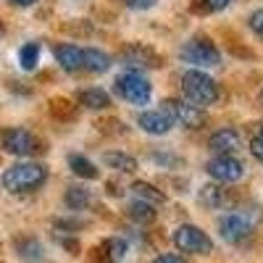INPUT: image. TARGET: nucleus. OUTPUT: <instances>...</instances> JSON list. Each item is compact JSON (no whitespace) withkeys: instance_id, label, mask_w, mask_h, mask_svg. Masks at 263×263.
<instances>
[{"instance_id":"nucleus-25","label":"nucleus","mask_w":263,"mask_h":263,"mask_svg":"<svg viewBox=\"0 0 263 263\" xmlns=\"http://www.w3.org/2000/svg\"><path fill=\"white\" fill-rule=\"evenodd\" d=\"M50 114L61 121H71L77 116V105L66 98H55V100H50Z\"/></svg>"},{"instance_id":"nucleus-22","label":"nucleus","mask_w":263,"mask_h":263,"mask_svg":"<svg viewBox=\"0 0 263 263\" xmlns=\"http://www.w3.org/2000/svg\"><path fill=\"white\" fill-rule=\"evenodd\" d=\"M129 216H132V221H137V224H150V221H156V208L135 197V200L129 203Z\"/></svg>"},{"instance_id":"nucleus-15","label":"nucleus","mask_w":263,"mask_h":263,"mask_svg":"<svg viewBox=\"0 0 263 263\" xmlns=\"http://www.w3.org/2000/svg\"><path fill=\"white\" fill-rule=\"evenodd\" d=\"M200 203L205 208H211V211H221V208H227L232 203V195H229V190L224 184H205L200 190Z\"/></svg>"},{"instance_id":"nucleus-23","label":"nucleus","mask_w":263,"mask_h":263,"mask_svg":"<svg viewBox=\"0 0 263 263\" xmlns=\"http://www.w3.org/2000/svg\"><path fill=\"white\" fill-rule=\"evenodd\" d=\"M69 166L82 179H95L98 177V166L90 158H84V156H69Z\"/></svg>"},{"instance_id":"nucleus-1","label":"nucleus","mask_w":263,"mask_h":263,"mask_svg":"<svg viewBox=\"0 0 263 263\" xmlns=\"http://www.w3.org/2000/svg\"><path fill=\"white\" fill-rule=\"evenodd\" d=\"M0 182H3V187L13 195L34 192L48 182V168L42 163H34V161H21V163L8 166L3 171V177H0Z\"/></svg>"},{"instance_id":"nucleus-30","label":"nucleus","mask_w":263,"mask_h":263,"mask_svg":"<svg viewBox=\"0 0 263 263\" xmlns=\"http://www.w3.org/2000/svg\"><path fill=\"white\" fill-rule=\"evenodd\" d=\"M153 263H187V260H184L182 255H177V253H161Z\"/></svg>"},{"instance_id":"nucleus-27","label":"nucleus","mask_w":263,"mask_h":263,"mask_svg":"<svg viewBox=\"0 0 263 263\" xmlns=\"http://www.w3.org/2000/svg\"><path fill=\"white\" fill-rule=\"evenodd\" d=\"M248 27L263 40V8H258L255 13H250V18H248Z\"/></svg>"},{"instance_id":"nucleus-18","label":"nucleus","mask_w":263,"mask_h":263,"mask_svg":"<svg viewBox=\"0 0 263 263\" xmlns=\"http://www.w3.org/2000/svg\"><path fill=\"white\" fill-rule=\"evenodd\" d=\"M77 100H79V105L90 108V111H103V108L111 105V98H108V92H105V90H98V87H87V90H82V92L77 95Z\"/></svg>"},{"instance_id":"nucleus-31","label":"nucleus","mask_w":263,"mask_h":263,"mask_svg":"<svg viewBox=\"0 0 263 263\" xmlns=\"http://www.w3.org/2000/svg\"><path fill=\"white\" fill-rule=\"evenodd\" d=\"M13 6H32V3H37V0H11Z\"/></svg>"},{"instance_id":"nucleus-20","label":"nucleus","mask_w":263,"mask_h":263,"mask_svg":"<svg viewBox=\"0 0 263 263\" xmlns=\"http://www.w3.org/2000/svg\"><path fill=\"white\" fill-rule=\"evenodd\" d=\"M103 163L111 166V168H116V171H121V174H132V171L137 168V161L132 158V156H126V153H119V150L105 153V156H103Z\"/></svg>"},{"instance_id":"nucleus-17","label":"nucleus","mask_w":263,"mask_h":263,"mask_svg":"<svg viewBox=\"0 0 263 263\" xmlns=\"http://www.w3.org/2000/svg\"><path fill=\"white\" fill-rule=\"evenodd\" d=\"M111 69V55L105 50H98V48H84V71L90 74H105Z\"/></svg>"},{"instance_id":"nucleus-29","label":"nucleus","mask_w":263,"mask_h":263,"mask_svg":"<svg viewBox=\"0 0 263 263\" xmlns=\"http://www.w3.org/2000/svg\"><path fill=\"white\" fill-rule=\"evenodd\" d=\"M250 153H253V156L263 163V137H258V135H255V137L250 140Z\"/></svg>"},{"instance_id":"nucleus-16","label":"nucleus","mask_w":263,"mask_h":263,"mask_svg":"<svg viewBox=\"0 0 263 263\" xmlns=\"http://www.w3.org/2000/svg\"><path fill=\"white\" fill-rule=\"evenodd\" d=\"M16 253L27 263H42L45 260V248H42L34 237H18L16 239Z\"/></svg>"},{"instance_id":"nucleus-3","label":"nucleus","mask_w":263,"mask_h":263,"mask_svg":"<svg viewBox=\"0 0 263 263\" xmlns=\"http://www.w3.org/2000/svg\"><path fill=\"white\" fill-rule=\"evenodd\" d=\"M182 92L200 108V105H211L218 100V84L203 71V69H190L182 74Z\"/></svg>"},{"instance_id":"nucleus-4","label":"nucleus","mask_w":263,"mask_h":263,"mask_svg":"<svg viewBox=\"0 0 263 263\" xmlns=\"http://www.w3.org/2000/svg\"><path fill=\"white\" fill-rule=\"evenodd\" d=\"M114 90L121 100L132 103V105H145L150 100V92H153V87L147 82V77L142 71H124L116 77L114 82Z\"/></svg>"},{"instance_id":"nucleus-19","label":"nucleus","mask_w":263,"mask_h":263,"mask_svg":"<svg viewBox=\"0 0 263 263\" xmlns=\"http://www.w3.org/2000/svg\"><path fill=\"white\" fill-rule=\"evenodd\" d=\"M132 190H135V197L137 200H142V203H147V205H161L166 197H163V192L158 190V187H153L150 182H135L132 184Z\"/></svg>"},{"instance_id":"nucleus-2","label":"nucleus","mask_w":263,"mask_h":263,"mask_svg":"<svg viewBox=\"0 0 263 263\" xmlns=\"http://www.w3.org/2000/svg\"><path fill=\"white\" fill-rule=\"evenodd\" d=\"M255 221L258 218H255L253 211L237 208V211L218 218V234H221V239L229 245H245L255 232Z\"/></svg>"},{"instance_id":"nucleus-12","label":"nucleus","mask_w":263,"mask_h":263,"mask_svg":"<svg viewBox=\"0 0 263 263\" xmlns=\"http://www.w3.org/2000/svg\"><path fill=\"white\" fill-rule=\"evenodd\" d=\"M53 55H55V61L63 71H71V74L84 71V48L71 45V42H63V45H55Z\"/></svg>"},{"instance_id":"nucleus-7","label":"nucleus","mask_w":263,"mask_h":263,"mask_svg":"<svg viewBox=\"0 0 263 263\" xmlns=\"http://www.w3.org/2000/svg\"><path fill=\"white\" fill-rule=\"evenodd\" d=\"M179 58L184 63H192V66H216L221 61V50H218L208 37H190L182 50H179Z\"/></svg>"},{"instance_id":"nucleus-13","label":"nucleus","mask_w":263,"mask_h":263,"mask_svg":"<svg viewBox=\"0 0 263 263\" xmlns=\"http://www.w3.org/2000/svg\"><path fill=\"white\" fill-rule=\"evenodd\" d=\"M126 250H129V245L124 237H108L100 242V248L95 253H98L100 263H121L126 258Z\"/></svg>"},{"instance_id":"nucleus-14","label":"nucleus","mask_w":263,"mask_h":263,"mask_svg":"<svg viewBox=\"0 0 263 263\" xmlns=\"http://www.w3.org/2000/svg\"><path fill=\"white\" fill-rule=\"evenodd\" d=\"M137 124H140L142 132H147V135H166V132L174 126L171 119L163 111H142L137 116Z\"/></svg>"},{"instance_id":"nucleus-6","label":"nucleus","mask_w":263,"mask_h":263,"mask_svg":"<svg viewBox=\"0 0 263 263\" xmlns=\"http://www.w3.org/2000/svg\"><path fill=\"white\" fill-rule=\"evenodd\" d=\"M0 147L11 156H18V158H29L34 153L42 150V142L32 135V132L21 129V126H11V129H3L0 132Z\"/></svg>"},{"instance_id":"nucleus-8","label":"nucleus","mask_w":263,"mask_h":263,"mask_svg":"<svg viewBox=\"0 0 263 263\" xmlns=\"http://www.w3.org/2000/svg\"><path fill=\"white\" fill-rule=\"evenodd\" d=\"M161 111L171 119V124H179L184 129H197V126H203L205 124V114H203V108H197V105H190L179 98H166L161 103Z\"/></svg>"},{"instance_id":"nucleus-9","label":"nucleus","mask_w":263,"mask_h":263,"mask_svg":"<svg viewBox=\"0 0 263 263\" xmlns=\"http://www.w3.org/2000/svg\"><path fill=\"white\" fill-rule=\"evenodd\" d=\"M205 171L218 184H229V182H239L245 177V163L234 156H213L205 163Z\"/></svg>"},{"instance_id":"nucleus-33","label":"nucleus","mask_w":263,"mask_h":263,"mask_svg":"<svg viewBox=\"0 0 263 263\" xmlns=\"http://www.w3.org/2000/svg\"><path fill=\"white\" fill-rule=\"evenodd\" d=\"M260 100H263V90H260Z\"/></svg>"},{"instance_id":"nucleus-26","label":"nucleus","mask_w":263,"mask_h":263,"mask_svg":"<svg viewBox=\"0 0 263 263\" xmlns=\"http://www.w3.org/2000/svg\"><path fill=\"white\" fill-rule=\"evenodd\" d=\"M232 6V0H197V11H205V13H216V11H224Z\"/></svg>"},{"instance_id":"nucleus-11","label":"nucleus","mask_w":263,"mask_h":263,"mask_svg":"<svg viewBox=\"0 0 263 263\" xmlns=\"http://www.w3.org/2000/svg\"><path fill=\"white\" fill-rule=\"evenodd\" d=\"M208 147L216 153V156H234V153L242 147V137H239V132L237 129H218L213 132V135L208 137Z\"/></svg>"},{"instance_id":"nucleus-24","label":"nucleus","mask_w":263,"mask_h":263,"mask_svg":"<svg viewBox=\"0 0 263 263\" xmlns=\"http://www.w3.org/2000/svg\"><path fill=\"white\" fill-rule=\"evenodd\" d=\"M63 200H66V205H69L71 211H84L87 205H90V192H87L84 187H69Z\"/></svg>"},{"instance_id":"nucleus-5","label":"nucleus","mask_w":263,"mask_h":263,"mask_svg":"<svg viewBox=\"0 0 263 263\" xmlns=\"http://www.w3.org/2000/svg\"><path fill=\"white\" fill-rule=\"evenodd\" d=\"M171 242H174L177 250L190 253V255H208V253H213V239L195 224L177 227L174 234H171Z\"/></svg>"},{"instance_id":"nucleus-21","label":"nucleus","mask_w":263,"mask_h":263,"mask_svg":"<svg viewBox=\"0 0 263 263\" xmlns=\"http://www.w3.org/2000/svg\"><path fill=\"white\" fill-rule=\"evenodd\" d=\"M18 63H21L24 71H34L37 63H40V42H27V45H21Z\"/></svg>"},{"instance_id":"nucleus-10","label":"nucleus","mask_w":263,"mask_h":263,"mask_svg":"<svg viewBox=\"0 0 263 263\" xmlns=\"http://www.w3.org/2000/svg\"><path fill=\"white\" fill-rule=\"evenodd\" d=\"M119 58H121L124 66H129V71L156 69V66H161V58L156 55V50H150V48H145V45H126Z\"/></svg>"},{"instance_id":"nucleus-32","label":"nucleus","mask_w":263,"mask_h":263,"mask_svg":"<svg viewBox=\"0 0 263 263\" xmlns=\"http://www.w3.org/2000/svg\"><path fill=\"white\" fill-rule=\"evenodd\" d=\"M258 137H263V124H260V132H258Z\"/></svg>"},{"instance_id":"nucleus-28","label":"nucleus","mask_w":263,"mask_h":263,"mask_svg":"<svg viewBox=\"0 0 263 263\" xmlns=\"http://www.w3.org/2000/svg\"><path fill=\"white\" fill-rule=\"evenodd\" d=\"M121 3H124L126 8H132V11H147V8L156 6L158 0H121Z\"/></svg>"}]
</instances>
